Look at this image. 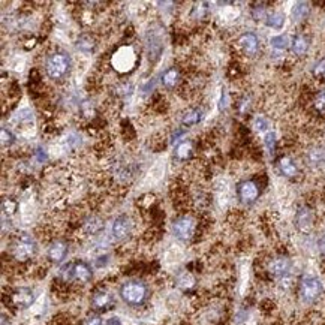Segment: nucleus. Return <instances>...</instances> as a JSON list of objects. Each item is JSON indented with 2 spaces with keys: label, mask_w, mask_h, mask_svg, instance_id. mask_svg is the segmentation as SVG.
Wrapping results in <instances>:
<instances>
[{
  "label": "nucleus",
  "mask_w": 325,
  "mask_h": 325,
  "mask_svg": "<svg viewBox=\"0 0 325 325\" xmlns=\"http://www.w3.org/2000/svg\"><path fill=\"white\" fill-rule=\"evenodd\" d=\"M180 79H181V74L178 71V68L175 66H171L168 68L167 71H164L162 77H160V81H162V86L168 90H172L175 89L178 84H180Z\"/></svg>",
  "instance_id": "15"
},
{
  "label": "nucleus",
  "mask_w": 325,
  "mask_h": 325,
  "mask_svg": "<svg viewBox=\"0 0 325 325\" xmlns=\"http://www.w3.org/2000/svg\"><path fill=\"white\" fill-rule=\"evenodd\" d=\"M322 294H324V285H322L319 277H316L313 274H304L300 279L298 295H300L303 303L313 304V303H316L321 298Z\"/></svg>",
  "instance_id": "3"
},
{
  "label": "nucleus",
  "mask_w": 325,
  "mask_h": 325,
  "mask_svg": "<svg viewBox=\"0 0 325 325\" xmlns=\"http://www.w3.org/2000/svg\"><path fill=\"white\" fill-rule=\"evenodd\" d=\"M264 146L270 153H274L276 150V134L268 131L267 134L264 135Z\"/></svg>",
  "instance_id": "27"
},
{
  "label": "nucleus",
  "mask_w": 325,
  "mask_h": 325,
  "mask_svg": "<svg viewBox=\"0 0 325 325\" xmlns=\"http://www.w3.org/2000/svg\"><path fill=\"white\" fill-rule=\"evenodd\" d=\"M132 232V222L126 214H121L118 217H115L111 224V235L117 241L126 240Z\"/></svg>",
  "instance_id": "8"
},
{
  "label": "nucleus",
  "mask_w": 325,
  "mask_h": 325,
  "mask_svg": "<svg viewBox=\"0 0 325 325\" xmlns=\"http://www.w3.org/2000/svg\"><path fill=\"white\" fill-rule=\"evenodd\" d=\"M309 12H310V5L306 2H298L292 8V18L294 21H303L307 18Z\"/></svg>",
  "instance_id": "21"
},
{
  "label": "nucleus",
  "mask_w": 325,
  "mask_h": 325,
  "mask_svg": "<svg viewBox=\"0 0 325 325\" xmlns=\"http://www.w3.org/2000/svg\"><path fill=\"white\" fill-rule=\"evenodd\" d=\"M69 252V245L65 240H54L47 250V256L51 262L60 264L65 261V258L68 256Z\"/></svg>",
  "instance_id": "12"
},
{
  "label": "nucleus",
  "mask_w": 325,
  "mask_h": 325,
  "mask_svg": "<svg viewBox=\"0 0 325 325\" xmlns=\"http://www.w3.org/2000/svg\"><path fill=\"white\" fill-rule=\"evenodd\" d=\"M36 250H38V248H36L35 240L30 235H27V234H21L18 238L15 240L14 248H12L14 256L18 261H27V259L33 258Z\"/></svg>",
  "instance_id": "5"
},
{
  "label": "nucleus",
  "mask_w": 325,
  "mask_h": 325,
  "mask_svg": "<svg viewBox=\"0 0 325 325\" xmlns=\"http://www.w3.org/2000/svg\"><path fill=\"white\" fill-rule=\"evenodd\" d=\"M172 232L174 235L181 240V241H188L191 240L195 234V220L191 216H180L174 220L172 224Z\"/></svg>",
  "instance_id": "7"
},
{
  "label": "nucleus",
  "mask_w": 325,
  "mask_h": 325,
  "mask_svg": "<svg viewBox=\"0 0 325 325\" xmlns=\"http://www.w3.org/2000/svg\"><path fill=\"white\" fill-rule=\"evenodd\" d=\"M202 118H204V111L201 108H192V110L186 111L183 114V117H181V125L191 128V126L198 125Z\"/></svg>",
  "instance_id": "17"
},
{
  "label": "nucleus",
  "mask_w": 325,
  "mask_h": 325,
  "mask_svg": "<svg viewBox=\"0 0 325 325\" xmlns=\"http://www.w3.org/2000/svg\"><path fill=\"white\" fill-rule=\"evenodd\" d=\"M292 268V262L288 256H276L268 262V273L274 279H282L289 274Z\"/></svg>",
  "instance_id": "11"
},
{
  "label": "nucleus",
  "mask_w": 325,
  "mask_h": 325,
  "mask_svg": "<svg viewBox=\"0 0 325 325\" xmlns=\"http://www.w3.org/2000/svg\"><path fill=\"white\" fill-rule=\"evenodd\" d=\"M177 283H178V287L183 288V289H191V288L195 287V277L192 274H189V273H181L177 277Z\"/></svg>",
  "instance_id": "24"
},
{
  "label": "nucleus",
  "mask_w": 325,
  "mask_h": 325,
  "mask_svg": "<svg viewBox=\"0 0 325 325\" xmlns=\"http://www.w3.org/2000/svg\"><path fill=\"white\" fill-rule=\"evenodd\" d=\"M62 276L66 280H77L79 283H89L93 277V270L84 261H75L63 267Z\"/></svg>",
  "instance_id": "4"
},
{
  "label": "nucleus",
  "mask_w": 325,
  "mask_h": 325,
  "mask_svg": "<svg viewBox=\"0 0 325 325\" xmlns=\"http://www.w3.org/2000/svg\"><path fill=\"white\" fill-rule=\"evenodd\" d=\"M252 17L255 18V21H259V19H266L267 15H266V8L264 5H259L258 8H252Z\"/></svg>",
  "instance_id": "29"
},
{
  "label": "nucleus",
  "mask_w": 325,
  "mask_h": 325,
  "mask_svg": "<svg viewBox=\"0 0 325 325\" xmlns=\"http://www.w3.org/2000/svg\"><path fill=\"white\" fill-rule=\"evenodd\" d=\"M84 325H104V321H102V318H100V315L99 313H90L87 318H86V321H84Z\"/></svg>",
  "instance_id": "30"
},
{
  "label": "nucleus",
  "mask_w": 325,
  "mask_h": 325,
  "mask_svg": "<svg viewBox=\"0 0 325 325\" xmlns=\"http://www.w3.org/2000/svg\"><path fill=\"white\" fill-rule=\"evenodd\" d=\"M315 108L318 111H325V90L319 92L315 97Z\"/></svg>",
  "instance_id": "31"
},
{
  "label": "nucleus",
  "mask_w": 325,
  "mask_h": 325,
  "mask_svg": "<svg viewBox=\"0 0 325 325\" xmlns=\"http://www.w3.org/2000/svg\"><path fill=\"white\" fill-rule=\"evenodd\" d=\"M15 143V135L12 134L9 129L2 128V146L3 147H11Z\"/></svg>",
  "instance_id": "26"
},
{
  "label": "nucleus",
  "mask_w": 325,
  "mask_h": 325,
  "mask_svg": "<svg viewBox=\"0 0 325 325\" xmlns=\"http://www.w3.org/2000/svg\"><path fill=\"white\" fill-rule=\"evenodd\" d=\"M237 195H238L240 202H243L246 206H252L259 198L261 191H259V186L256 185V181L245 180V181H240L237 185Z\"/></svg>",
  "instance_id": "6"
},
{
  "label": "nucleus",
  "mask_w": 325,
  "mask_h": 325,
  "mask_svg": "<svg viewBox=\"0 0 325 325\" xmlns=\"http://www.w3.org/2000/svg\"><path fill=\"white\" fill-rule=\"evenodd\" d=\"M237 42H238V47L241 48V51L248 56H255L259 51V39L252 32L243 33Z\"/></svg>",
  "instance_id": "13"
},
{
  "label": "nucleus",
  "mask_w": 325,
  "mask_h": 325,
  "mask_svg": "<svg viewBox=\"0 0 325 325\" xmlns=\"http://www.w3.org/2000/svg\"><path fill=\"white\" fill-rule=\"evenodd\" d=\"M105 325H123L121 324V319L118 316H111L110 319H107Z\"/></svg>",
  "instance_id": "34"
},
{
  "label": "nucleus",
  "mask_w": 325,
  "mask_h": 325,
  "mask_svg": "<svg viewBox=\"0 0 325 325\" xmlns=\"http://www.w3.org/2000/svg\"><path fill=\"white\" fill-rule=\"evenodd\" d=\"M84 230L87 231L89 234H96L102 230V220L97 217H90L86 224H84Z\"/></svg>",
  "instance_id": "25"
},
{
  "label": "nucleus",
  "mask_w": 325,
  "mask_h": 325,
  "mask_svg": "<svg viewBox=\"0 0 325 325\" xmlns=\"http://www.w3.org/2000/svg\"><path fill=\"white\" fill-rule=\"evenodd\" d=\"M309 156H310V160H312L313 164H318L319 160H322L324 152H322V150H313V152L309 154Z\"/></svg>",
  "instance_id": "33"
},
{
  "label": "nucleus",
  "mask_w": 325,
  "mask_h": 325,
  "mask_svg": "<svg viewBox=\"0 0 325 325\" xmlns=\"http://www.w3.org/2000/svg\"><path fill=\"white\" fill-rule=\"evenodd\" d=\"M9 300L12 306L17 309H27L35 301V292L30 288H17L15 291H12Z\"/></svg>",
  "instance_id": "10"
},
{
  "label": "nucleus",
  "mask_w": 325,
  "mask_h": 325,
  "mask_svg": "<svg viewBox=\"0 0 325 325\" xmlns=\"http://www.w3.org/2000/svg\"><path fill=\"white\" fill-rule=\"evenodd\" d=\"M149 294H150V289L147 287V283L139 279L126 280L118 289V295L123 300V303L131 307L143 306L149 300Z\"/></svg>",
  "instance_id": "1"
},
{
  "label": "nucleus",
  "mask_w": 325,
  "mask_h": 325,
  "mask_svg": "<svg viewBox=\"0 0 325 325\" xmlns=\"http://www.w3.org/2000/svg\"><path fill=\"white\" fill-rule=\"evenodd\" d=\"M266 24L274 30H280L285 26V15L282 12H273V14L267 15Z\"/></svg>",
  "instance_id": "23"
},
{
  "label": "nucleus",
  "mask_w": 325,
  "mask_h": 325,
  "mask_svg": "<svg viewBox=\"0 0 325 325\" xmlns=\"http://www.w3.org/2000/svg\"><path fill=\"white\" fill-rule=\"evenodd\" d=\"M277 170L282 175H285L288 178H292L298 174V168H297L295 162L288 156H283L277 160Z\"/></svg>",
  "instance_id": "16"
},
{
  "label": "nucleus",
  "mask_w": 325,
  "mask_h": 325,
  "mask_svg": "<svg viewBox=\"0 0 325 325\" xmlns=\"http://www.w3.org/2000/svg\"><path fill=\"white\" fill-rule=\"evenodd\" d=\"M295 227L301 232H310L313 228V213L307 207H300L295 214Z\"/></svg>",
  "instance_id": "14"
},
{
  "label": "nucleus",
  "mask_w": 325,
  "mask_h": 325,
  "mask_svg": "<svg viewBox=\"0 0 325 325\" xmlns=\"http://www.w3.org/2000/svg\"><path fill=\"white\" fill-rule=\"evenodd\" d=\"M90 306L96 313L107 312L114 306V297L108 291H104V289L95 291L92 295V300H90Z\"/></svg>",
  "instance_id": "9"
},
{
  "label": "nucleus",
  "mask_w": 325,
  "mask_h": 325,
  "mask_svg": "<svg viewBox=\"0 0 325 325\" xmlns=\"http://www.w3.org/2000/svg\"><path fill=\"white\" fill-rule=\"evenodd\" d=\"M309 50V39L304 35H297L292 38L291 42V51L295 56H304Z\"/></svg>",
  "instance_id": "19"
},
{
  "label": "nucleus",
  "mask_w": 325,
  "mask_h": 325,
  "mask_svg": "<svg viewBox=\"0 0 325 325\" xmlns=\"http://www.w3.org/2000/svg\"><path fill=\"white\" fill-rule=\"evenodd\" d=\"M313 75H315V77H322V75H325V57L321 58V60L315 65V68H313Z\"/></svg>",
  "instance_id": "32"
},
{
  "label": "nucleus",
  "mask_w": 325,
  "mask_h": 325,
  "mask_svg": "<svg viewBox=\"0 0 325 325\" xmlns=\"http://www.w3.org/2000/svg\"><path fill=\"white\" fill-rule=\"evenodd\" d=\"M77 48L81 51V53H84V54H90V53H93L96 48L95 39L90 38L89 35H81L77 40Z\"/></svg>",
  "instance_id": "20"
},
{
  "label": "nucleus",
  "mask_w": 325,
  "mask_h": 325,
  "mask_svg": "<svg viewBox=\"0 0 325 325\" xmlns=\"http://www.w3.org/2000/svg\"><path fill=\"white\" fill-rule=\"evenodd\" d=\"M255 128H256V131H259V132H268V128H270V121H268L266 117H262V115H259V117H256L255 118Z\"/></svg>",
  "instance_id": "28"
},
{
  "label": "nucleus",
  "mask_w": 325,
  "mask_h": 325,
  "mask_svg": "<svg viewBox=\"0 0 325 325\" xmlns=\"http://www.w3.org/2000/svg\"><path fill=\"white\" fill-rule=\"evenodd\" d=\"M192 154H193V147H192L191 141L185 139V141H181L175 146L174 157L177 160H188V159H191Z\"/></svg>",
  "instance_id": "18"
},
{
  "label": "nucleus",
  "mask_w": 325,
  "mask_h": 325,
  "mask_svg": "<svg viewBox=\"0 0 325 325\" xmlns=\"http://www.w3.org/2000/svg\"><path fill=\"white\" fill-rule=\"evenodd\" d=\"M291 42H292V39H289L288 35H277V36H273L270 39V45L274 50H279V51L291 48Z\"/></svg>",
  "instance_id": "22"
},
{
  "label": "nucleus",
  "mask_w": 325,
  "mask_h": 325,
  "mask_svg": "<svg viewBox=\"0 0 325 325\" xmlns=\"http://www.w3.org/2000/svg\"><path fill=\"white\" fill-rule=\"evenodd\" d=\"M45 72L53 81H63L72 71V58L65 51H54L45 58Z\"/></svg>",
  "instance_id": "2"
}]
</instances>
